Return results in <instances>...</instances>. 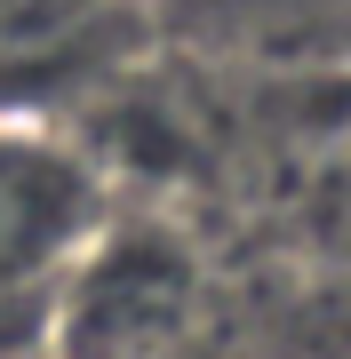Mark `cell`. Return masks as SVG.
I'll list each match as a JSON object with an SVG mask.
<instances>
[{
  "instance_id": "6da1fadb",
  "label": "cell",
  "mask_w": 351,
  "mask_h": 359,
  "mask_svg": "<svg viewBox=\"0 0 351 359\" xmlns=\"http://www.w3.org/2000/svg\"><path fill=\"white\" fill-rule=\"evenodd\" d=\"M64 216H72V184L40 176V160H0V280H16L64 231Z\"/></svg>"
}]
</instances>
